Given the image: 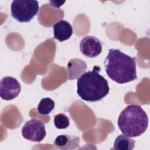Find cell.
<instances>
[{"mask_svg":"<svg viewBox=\"0 0 150 150\" xmlns=\"http://www.w3.org/2000/svg\"><path fill=\"white\" fill-rule=\"evenodd\" d=\"M104 66L108 76L117 83H127L137 79L136 58L125 54L120 49L108 50Z\"/></svg>","mask_w":150,"mask_h":150,"instance_id":"obj_1","label":"cell"},{"mask_svg":"<svg viewBox=\"0 0 150 150\" xmlns=\"http://www.w3.org/2000/svg\"><path fill=\"white\" fill-rule=\"evenodd\" d=\"M101 68L95 66L91 71L83 73L77 79V93L86 101L96 102L101 100L109 93L108 81L100 72Z\"/></svg>","mask_w":150,"mask_h":150,"instance_id":"obj_2","label":"cell"},{"mask_svg":"<svg viewBox=\"0 0 150 150\" xmlns=\"http://www.w3.org/2000/svg\"><path fill=\"white\" fill-rule=\"evenodd\" d=\"M117 124L124 135L130 138L136 137L141 135L146 131L148 118L141 106L131 104L121 112Z\"/></svg>","mask_w":150,"mask_h":150,"instance_id":"obj_3","label":"cell"},{"mask_svg":"<svg viewBox=\"0 0 150 150\" xmlns=\"http://www.w3.org/2000/svg\"><path fill=\"white\" fill-rule=\"evenodd\" d=\"M39 10V2L34 0H14L11 5L12 16L21 23L30 22Z\"/></svg>","mask_w":150,"mask_h":150,"instance_id":"obj_4","label":"cell"},{"mask_svg":"<svg viewBox=\"0 0 150 150\" xmlns=\"http://www.w3.org/2000/svg\"><path fill=\"white\" fill-rule=\"evenodd\" d=\"M22 135L24 138L29 141L40 142L46 135L45 124L38 119L32 118L22 127Z\"/></svg>","mask_w":150,"mask_h":150,"instance_id":"obj_5","label":"cell"},{"mask_svg":"<svg viewBox=\"0 0 150 150\" xmlns=\"http://www.w3.org/2000/svg\"><path fill=\"white\" fill-rule=\"evenodd\" d=\"M21 86L18 81L14 77L6 76L1 80L0 96L5 100H11L19 94Z\"/></svg>","mask_w":150,"mask_h":150,"instance_id":"obj_6","label":"cell"},{"mask_svg":"<svg viewBox=\"0 0 150 150\" xmlns=\"http://www.w3.org/2000/svg\"><path fill=\"white\" fill-rule=\"evenodd\" d=\"M80 50L86 57L93 58L101 53L102 45L100 40L95 36H86L80 41Z\"/></svg>","mask_w":150,"mask_h":150,"instance_id":"obj_7","label":"cell"},{"mask_svg":"<svg viewBox=\"0 0 150 150\" xmlns=\"http://www.w3.org/2000/svg\"><path fill=\"white\" fill-rule=\"evenodd\" d=\"M54 39L60 42L69 39L73 34V28L69 22L61 20L56 22L53 26Z\"/></svg>","mask_w":150,"mask_h":150,"instance_id":"obj_8","label":"cell"},{"mask_svg":"<svg viewBox=\"0 0 150 150\" xmlns=\"http://www.w3.org/2000/svg\"><path fill=\"white\" fill-rule=\"evenodd\" d=\"M80 139L73 135L62 134L58 135L54 139L53 144L57 148L63 150H71L79 146Z\"/></svg>","mask_w":150,"mask_h":150,"instance_id":"obj_9","label":"cell"},{"mask_svg":"<svg viewBox=\"0 0 150 150\" xmlns=\"http://www.w3.org/2000/svg\"><path fill=\"white\" fill-rule=\"evenodd\" d=\"M135 140L125 135H119L114 143V149L116 150H131L135 146Z\"/></svg>","mask_w":150,"mask_h":150,"instance_id":"obj_10","label":"cell"},{"mask_svg":"<svg viewBox=\"0 0 150 150\" xmlns=\"http://www.w3.org/2000/svg\"><path fill=\"white\" fill-rule=\"evenodd\" d=\"M54 105V102L52 99L49 97H45L40 101L37 110L38 112L41 115H48L53 110Z\"/></svg>","mask_w":150,"mask_h":150,"instance_id":"obj_11","label":"cell"},{"mask_svg":"<svg viewBox=\"0 0 150 150\" xmlns=\"http://www.w3.org/2000/svg\"><path fill=\"white\" fill-rule=\"evenodd\" d=\"M54 124L57 129H65L69 126L70 121L65 114L60 113L54 115Z\"/></svg>","mask_w":150,"mask_h":150,"instance_id":"obj_12","label":"cell"}]
</instances>
